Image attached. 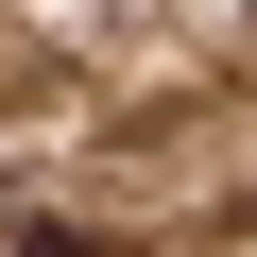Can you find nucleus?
<instances>
[{
	"label": "nucleus",
	"instance_id": "obj_1",
	"mask_svg": "<svg viewBox=\"0 0 257 257\" xmlns=\"http://www.w3.org/2000/svg\"><path fill=\"white\" fill-rule=\"evenodd\" d=\"M0 257H103V240H69V223H35V240H18V223H0Z\"/></svg>",
	"mask_w": 257,
	"mask_h": 257
}]
</instances>
